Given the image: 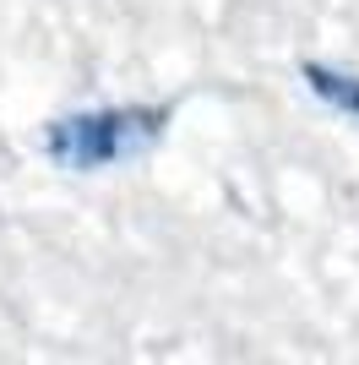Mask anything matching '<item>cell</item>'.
<instances>
[{
  "label": "cell",
  "instance_id": "obj_1",
  "mask_svg": "<svg viewBox=\"0 0 359 365\" xmlns=\"http://www.w3.org/2000/svg\"><path fill=\"white\" fill-rule=\"evenodd\" d=\"M175 109L169 104H115V109H76V115H55L44 125V158L66 175H104V169L142 158L169 137Z\"/></svg>",
  "mask_w": 359,
  "mask_h": 365
},
{
  "label": "cell",
  "instance_id": "obj_2",
  "mask_svg": "<svg viewBox=\"0 0 359 365\" xmlns=\"http://www.w3.org/2000/svg\"><path fill=\"white\" fill-rule=\"evenodd\" d=\"M299 82H305L311 98H321L327 109L359 120V76L354 71H338V66H327V61H305L299 66Z\"/></svg>",
  "mask_w": 359,
  "mask_h": 365
}]
</instances>
